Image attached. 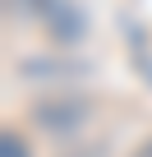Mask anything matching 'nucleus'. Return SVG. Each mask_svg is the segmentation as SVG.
Returning a JSON list of instances; mask_svg holds the SVG:
<instances>
[{"instance_id": "nucleus-1", "label": "nucleus", "mask_w": 152, "mask_h": 157, "mask_svg": "<svg viewBox=\"0 0 152 157\" xmlns=\"http://www.w3.org/2000/svg\"><path fill=\"white\" fill-rule=\"evenodd\" d=\"M92 120V97L74 93V88H46L28 102V125L51 134V139H74L83 134Z\"/></svg>"}, {"instance_id": "nucleus-2", "label": "nucleus", "mask_w": 152, "mask_h": 157, "mask_svg": "<svg viewBox=\"0 0 152 157\" xmlns=\"http://www.w3.org/2000/svg\"><path fill=\"white\" fill-rule=\"evenodd\" d=\"M37 23L46 28V37L55 46H74V42L88 37V14H83L79 0H46L42 14H37Z\"/></svg>"}, {"instance_id": "nucleus-3", "label": "nucleus", "mask_w": 152, "mask_h": 157, "mask_svg": "<svg viewBox=\"0 0 152 157\" xmlns=\"http://www.w3.org/2000/svg\"><path fill=\"white\" fill-rule=\"evenodd\" d=\"M19 74L23 78H79L83 74V65H69V60H23L19 65Z\"/></svg>"}, {"instance_id": "nucleus-4", "label": "nucleus", "mask_w": 152, "mask_h": 157, "mask_svg": "<svg viewBox=\"0 0 152 157\" xmlns=\"http://www.w3.org/2000/svg\"><path fill=\"white\" fill-rule=\"evenodd\" d=\"M0 157H32V152H28V143H23V134H19L14 125L0 129Z\"/></svg>"}, {"instance_id": "nucleus-5", "label": "nucleus", "mask_w": 152, "mask_h": 157, "mask_svg": "<svg viewBox=\"0 0 152 157\" xmlns=\"http://www.w3.org/2000/svg\"><path fill=\"white\" fill-rule=\"evenodd\" d=\"M129 157H152V139H143V143H138V148H134Z\"/></svg>"}]
</instances>
